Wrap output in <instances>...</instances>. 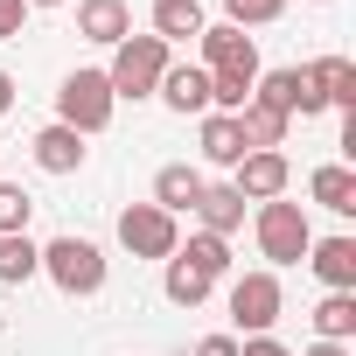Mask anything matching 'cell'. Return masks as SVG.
<instances>
[{"instance_id":"6da1fadb","label":"cell","mask_w":356,"mask_h":356,"mask_svg":"<svg viewBox=\"0 0 356 356\" xmlns=\"http://www.w3.org/2000/svg\"><path fill=\"white\" fill-rule=\"evenodd\" d=\"M252 238H259V259H266V273H280V266H300V259H307V245H314L307 203H286V196H273V203H252Z\"/></svg>"},{"instance_id":"7a4b0ae2","label":"cell","mask_w":356,"mask_h":356,"mask_svg":"<svg viewBox=\"0 0 356 356\" xmlns=\"http://www.w3.org/2000/svg\"><path fill=\"white\" fill-rule=\"evenodd\" d=\"M168 63H175V49H168L161 35H126V42L112 49V63H105V84H112L119 105H140V98L161 91V70H168Z\"/></svg>"},{"instance_id":"3957f363","label":"cell","mask_w":356,"mask_h":356,"mask_svg":"<svg viewBox=\"0 0 356 356\" xmlns=\"http://www.w3.org/2000/svg\"><path fill=\"white\" fill-rule=\"evenodd\" d=\"M42 273H49L56 293H70V300L105 293V252H98L91 238H77V231H63V238L42 245Z\"/></svg>"},{"instance_id":"277c9868","label":"cell","mask_w":356,"mask_h":356,"mask_svg":"<svg viewBox=\"0 0 356 356\" xmlns=\"http://www.w3.org/2000/svg\"><path fill=\"white\" fill-rule=\"evenodd\" d=\"M112 112H119V98H112V84H105V70H70L63 84H56V126H70V133H105L112 126Z\"/></svg>"},{"instance_id":"5b68a950","label":"cell","mask_w":356,"mask_h":356,"mask_svg":"<svg viewBox=\"0 0 356 356\" xmlns=\"http://www.w3.org/2000/svg\"><path fill=\"white\" fill-rule=\"evenodd\" d=\"M224 307H231V321H238V335H273V321L286 314V286H280V273H238L231 286H224Z\"/></svg>"},{"instance_id":"8992f818","label":"cell","mask_w":356,"mask_h":356,"mask_svg":"<svg viewBox=\"0 0 356 356\" xmlns=\"http://www.w3.org/2000/svg\"><path fill=\"white\" fill-rule=\"evenodd\" d=\"M119 252H133V259H175V245H182V217H168V210H154V203H126L119 210Z\"/></svg>"},{"instance_id":"52a82bcc","label":"cell","mask_w":356,"mask_h":356,"mask_svg":"<svg viewBox=\"0 0 356 356\" xmlns=\"http://www.w3.org/2000/svg\"><path fill=\"white\" fill-rule=\"evenodd\" d=\"M252 98H259V105H273V112H286V119H321V112H328V105L314 98V84H307V70H300V63H280V70H259Z\"/></svg>"},{"instance_id":"ba28073f","label":"cell","mask_w":356,"mask_h":356,"mask_svg":"<svg viewBox=\"0 0 356 356\" xmlns=\"http://www.w3.org/2000/svg\"><path fill=\"white\" fill-rule=\"evenodd\" d=\"M231 189H238L245 203H273V196L293 189V161H286L280 147H259V154H245V161L231 168Z\"/></svg>"},{"instance_id":"9c48e42d","label":"cell","mask_w":356,"mask_h":356,"mask_svg":"<svg viewBox=\"0 0 356 356\" xmlns=\"http://www.w3.org/2000/svg\"><path fill=\"white\" fill-rule=\"evenodd\" d=\"M154 98H161L168 112H182V119H203V112H210V70H203V63H168Z\"/></svg>"},{"instance_id":"30bf717a","label":"cell","mask_w":356,"mask_h":356,"mask_svg":"<svg viewBox=\"0 0 356 356\" xmlns=\"http://www.w3.org/2000/svg\"><path fill=\"white\" fill-rule=\"evenodd\" d=\"M196 231H210V238H238L245 231V196L231 189V182H203V196H196Z\"/></svg>"},{"instance_id":"8fae6325","label":"cell","mask_w":356,"mask_h":356,"mask_svg":"<svg viewBox=\"0 0 356 356\" xmlns=\"http://www.w3.org/2000/svg\"><path fill=\"white\" fill-rule=\"evenodd\" d=\"M300 266H314V280L328 293H356V238H314Z\"/></svg>"},{"instance_id":"7c38bea8","label":"cell","mask_w":356,"mask_h":356,"mask_svg":"<svg viewBox=\"0 0 356 356\" xmlns=\"http://www.w3.org/2000/svg\"><path fill=\"white\" fill-rule=\"evenodd\" d=\"M77 35L98 42V49H119L133 35V8L126 0H77Z\"/></svg>"},{"instance_id":"4fadbf2b","label":"cell","mask_w":356,"mask_h":356,"mask_svg":"<svg viewBox=\"0 0 356 356\" xmlns=\"http://www.w3.org/2000/svg\"><path fill=\"white\" fill-rule=\"evenodd\" d=\"M307 70V84H314V98L328 105V112H356V63L349 56H314V63H300Z\"/></svg>"},{"instance_id":"5bb4252c","label":"cell","mask_w":356,"mask_h":356,"mask_svg":"<svg viewBox=\"0 0 356 356\" xmlns=\"http://www.w3.org/2000/svg\"><path fill=\"white\" fill-rule=\"evenodd\" d=\"M29 154H35V168H42V175H77L91 147H84V133H70V126H56V119H49V126L29 140Z\"/></svg>"},{"instance_id":"9a60e30c","label":"cell","mask_w":356,"mask_h":356,"mask_svg":"<svg viewBox=\"0 0 356 356\" xmlns=\"http://www.w3.org/2000/svg\"><path fill=\"white\" fill-rule=\"evenodd\" d=\"M196 49H203V70H238V63H259V42H252L245 29H231V22H210V29L196 35Z\"/></svg>"},{"instance_id":"2e32d148","label":"cell","mask_w":356,"mask_h":356,"mask_svg":"<svg viewBox=\"0 0 356 356\" xmlns=\"http://www.w3.org/2000/svg\"><path fill=\"white\" fill-rule=\"evenodd\" d=\"M196 147L210 168H238L245 161V133H238V112H203L196 119Z\"/></svg>"},{"instance_id":"e0dca14e","label":"cell","mask_w":356,"mask_h":356,"mask_svg":"<svg viewBox=\"0 0 356 356\" xmlns=\"http://www.w3.org/2000/svg\"><path fill=\"white\" fill-rule=\"evenodd\" d=\"M307 196L328 210V217H356V168L349 161H321L307 175Z\"/></svg>"},{"instance_id":"ac0fdd59","label":"cell","mask_w":356,"mask_h":356,"mask_svg":"<svg viewBox=\"0 0 356 356\" xmlns=\"http://www.w3.org/2000/svg\"><path fill=\"white\" fill-rule=\"evenodd\" d=\"M196 196H203V168H189V161H168V168L154 175V210H168V217H189V210H196Z\"/></svg>"},{"instance_id":"d6986e66","label":"cell","mask_w":356,"mask_h":356,"mask_svg":"<svg viewBox=\"0 0 356 356\" xmlns=\"http://www.w3.org/2000/svg\"><path fill=\"white\" fill-rule=\"evenodd\" d=\"M210 29V15H203V0H154V35L175 49V42H196Z\"/></svg>"},{"instance_id":"ffe728a7","label":"cell","mask_w":356,"mask_h":356,"mask_svg":"<svg viewBox=\"0 0 356 356\" xmlns=\"http://www.w3.org/2000/svg\"><path fill=\"white\" fill-rule=\"evenodd\" d=\"M175 259L196 266L203 280H231V238H210V231H189L182 245H175Z\"/></svg>"},{"instance_id":"44dd1931","label":"cell","mask_w":356,"mask_h":356,"mask_svg":"<svg viewBox=\"0 0 356 356\" xmlns=\"http://www.w3.org/2000/svg\"><path fill=\"white\" fill-rule=\"evenodd\" d=\"M286 126H293V119H286V112H273V105H259V98H252V105L238 112L245 154H259V147H286Z\"/></svg>"},{"instance_id":"7402d4cb","label":"cell","mask_w":356,"mask_h":356,"mask_svg":"<svg viewBox=\"0 0 356 356\" xmlns=\"http://www.w3.org/2000/svg\"><path fill=\"white\" fill-rule=\"evenodd\" d=\"M314 342H356V293H321L314 300Z\"/></svg>"},{"instance_id":"603a6c76","label":"cell","mask_w":356,"mask_h":356,"mask_svg":"<svg viewBox=\"0 0 356 356\" xmlns=\"http://www.w3.org/2000/svg\"><path fill=\"white\" fill-rule=\"evenodd\" d=\"M35 273H42V245H35L29 231L0 238V286H29Z\"/></svg>"},{"instance_id":"cb8c5ba5","label":"cell","mask_w":356,"mask_h":356,"mask_svg":"<svg viewBox=\"0 0 356 356\" xmlns=\"http://www.w3.org/2000/svg\"><path fill=\"white\" fill-rule=\"evenodd\" d=\"M252 84H259V63L210 70V112H245V105H252Z\"/></svg>"},{"instance_id":"d4e9b609","label":"cell","mask_w":356,"mask_h":356,"mask_svg":"<svg viewBox=\"0 0 356 356\" xmlns=\"http://www.w3.org/2000/svg\"><path fill=\"white\" fill-rule=\"evenodd\" d=\"M161 293L175 300V307H203L210 293H217V280H203L196 266H182V259H168V273H161Z\"/></svg>"},{"instance_id":"484cf974","label":"cell","mask_w":356,"mask_h":356,"mask_svg":"<svg viewBox=\"0 0 356 356\" xmlns=\"http://www.w3.org/2000/svg\"><path fill=\"white\" fill-rule=\"evenodd\" d=\"M280 15H286V0H224V22L245 29V35H252V29H273Z\"/></svg>"},{"instance_id":"4316f807","label":"cell","mask_w":356,"mask_h":356,"mask_svg":"<svg viewBox=\"0 0 356 356\" xmlns=\"http://www.w3.org/2000/svg\"><path fill=\"white\" fill-rule=\"evenodd\" d=\"M29 217H35V196H29L22 182H0V238L29 231Z\"/></svg>"},{"instance_id":"83f0119b","label":"cell","mask_w":356,"mask_h":356,"mask_svg":"<svg viewBox=\"0 0 356 356\" xmlns=\"http://www.w3.org/2000/svg\"><path fill=\"white\" fill-rule=\"evenodd\" d=\"M29 29V0H0V42H22Z\"/></svg>"},{"instance_id":"f1b7e54d","label":"cell","mask_w":356,"mask_h":356,"mask_svg":"<svg viewBox=\"0 0 356 356\" xmlns=\"http://www.w3.org/2000/svg\"><path fill=\"white\" fill-rule=\"evenodd\" d=\"M238 356H293L280 335H238Z\"/></svg>"},{"instance_id":"f546056e","label":"cell","mask_w":356,"mask_h":356,"mask_svg":"<svg viewBox=\"0 0 356 356\" xmlns=\"http://www.w3.org/2000/svg\"><path fill=\"white\" fill-rule=\"evenodd\" d=\"M196 356H238V335H203Z\"/></svg>"},{"instance_id":"4dcf8cb0","label":"cell","mask_w":356,"mask_h":356,"mask_svg":"<svg viewBox=\"0 0 356 356\" xmlns=\"http://www.w3.org/2000/svg\"><path fill=\"white\" fill-rule=\"evenodd\" d=\"M300 356H349V342H307Z\"/></svg>"},{"instance_id":"1f68e13d","label":"cell","mask_w":356,"mask_h":356,"mask_svg":"<svg viewBox=\"0 0 356 356\" xmlns=\"http://www.w3.org/2000/svg\"><path fill=\"white\" fill-rule=\"evenodd\" d=\"M8 112H15V77L0 70V119H8Z\"/></svg>"},{"instance_id":"d6a6232c","label":"cell","mask_w":356,"mask_h":356,"mask_svg":"<svg viewBox=\"0 0 356 356\" xmlns=\"http://www.w3.org/2000/svg\"><path fill=\"white\" fill-rule=\"evenodd\" d=\"M35 8H63V0H29V15H35Z\"/></svg>"},{"instance_id":"836d02e7","label":"cell","mask_w":356,"mask_h":356,"mask_svg":"<svg viewBox=\"0 0 356 356\" xmlns=\"http://www.w3.org/2000/svg\"><path fill=\"white\" fill-rule=\"evenodd\" d=\"M0 335H8V314H0Z\"/></svg>"}]
</instances>
